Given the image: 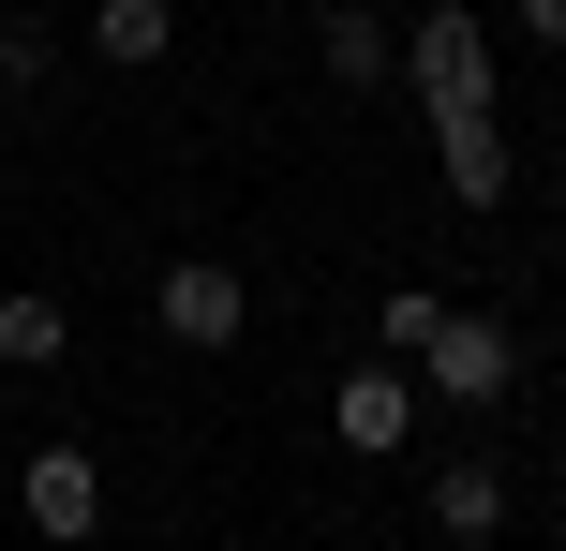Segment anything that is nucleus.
I'll return each mask as SVG.
<instances>
[{
	"label": "nucleus",
	"instance_id": "obj_1",
	"mask_svg": "<svg viewBox=\"0 0 566 551\" xmlns=\"http://www.w3.org/2000/svg\"><path fill=\"white\" fill-rule=\"evenodd\" d=\"M402 89H418V119L492 105V30H478V0H432V15L402 30Z\"/></svg>",
	"mask_w": 566,
	"mask_h": 551
},
{
	"label": "nucleus",
	"instance_id": "obj_2",
	"mask_svg": "<svg viewBox=\"0 0 566 551\" xmlns=\"http://www.w3.org/2000/svg\"><path fill=\"white\" fill-rule=\"evenodd\" d=\"M149 314H165V343H179V358H224L239 328H254V284H239L224 254H179L165 284H149Z\"/></svg>",
	"mask_w": 566,
	"mask_h": 551
},
{
	"label": "nucleus",
	"instance_id": "obj_3",
	"mask_svg": "<svg viewBox=\"0 0 566 551\" xmlns=\"http://www.w3.org/2000/svg\"><path fill=\"white\" fill-rule=\"evenodd\" d=\"M418 388H432V403H507V388H522V343H507V314H448V328H432V343H418Z\"/></svg>",
	"mask_w": 566,
	"mask_h": 551
},
{
	"label": "nucleus",
	"instance_id": "obj_4",
	"mask_svg": "<svg viewBox=\"0 0 566 551\" xmlns=\"http://www.w3.org/2000/svg\"><path fill=\"white\" fill-rule=\"evenodd\" d=\"M328 433L358 447V463H402V433H418V373H402V358H358V373L328 388Z\"/></svg>",
	"mask_w": 566,
	"mask_h": 551
},
{
	"label": "nucleus",
	"instance_id": "obj_5",
	"mask_svg": "<svg viewBox=\"0 0 566 551\" xmlns=\"http://www.w3.org/2000/svg\"><path fill=\"white\" fill-rule=\"evenodd\" d=\"M15 507H30V537H105V463H90V447H30L15 463Z\"/></svg>",
	"mask_w": 566,
	"mask_h": 551
},
{
	"label": "nucleus",
	"instance_id": "obj_6",
	"mask_svg": "<svg viewBox=\"0 0 566 551\" xmlns=\"http://www.w3.org/2000/svg\"><path fill=\"white\" fill-rule=\"evenodd\" d=\"M432 165H448L462 209H507V105H448L432 119Z\"/></svg>",
	"mask_w": 566,
	"mask_h": 551
},
{
	"label": "nucleus",
	"instance_id": "obj_7",
	"mask_svg": "<svg viewBox=\"0 0 566 551\" xmlns=\"http://www.w3.org/2000/svg\"><path fill=\"white\" fill-rule=\"evenodd\" d=\"M313 60H328L343 89H388V75H402V30L358 15V0H328V15H313Z\"/></svg>",
	"mask_w": 566,
	"mask_h": 551
},
{
	"label": "nucleus",
	"instance_id": "obj_8",
	"mask_svg": "<svg viewBox=\"0 0 566 551\" xmlns=\"http://www.w3.org/2000/svg\"><path fill=\"white\" fill-rule=\"evenodd\" d=\"M165 45H179V0H90V60L105 75H149Z\"/></svg>",
	"mask_w": 566,
	"mask_h": 551
},
{
	"label": "nucleus",
	"instance_id": "obj_9",
	"mask_svg": "<svg viewBox=\"0 0 566 551\" xmlns=\"http://www.w3.org/2000/svg\"><path fill=\"white\" fill-rule=\"evenodd\" d=\"M432 537L492 551V537H507V477H492V463H448V477H432Z\"/></svg>",
	"mask_w": 566,
	"mask_h": 551
},
{
	"label": "nucleus",
	"instance_id": "obj_10",
	"mask_svg": "<svg viewBox=\"0 0 566 551\" xmlns=\"http://www.w3.org/2000/svg\"><path fill=\"white\" fill-rule=\"evenodd\" d=\"M60 343H75V328H60V298H45V284H0V373H45Z\"/></svg>",
	"mask_w": 566,
	"mask_h": 551
},
{
	"label": "nucleus",
	"instance_id": "obj_11",
	"mask_svg": "<svg viewBox=\"0 0 566 551\" xmlns=\"http://www.w3.org/2000/svg\"><path fill=\"white\" fill-rule=\"evenodd\" d=\"M432 328H448V298H432V284H388V314H373V358H418Z\"/></svg>",
	"mask_w": 566,
	"mask_h": 551
},
{
	"label": "nucleus",
	"instance_id": "obj_12",
	"mask_svg": "<svg viewBox=\"0 0 566 551\" xmlns=\"http://www.w3.org/2000/svg\"><path fill=\"white\" fill-rule=\"evenodd\" d=\"M45 60H60L45 30H30V15H0V89H45Z\"/></svg>",
	"mask_w": 566,
	"mask_h": 551
},
{
	"label": "nucleus",
	"instance_id": "obj_13",
	"mask_svg": "<svg viewBox=\"0 0 566 551\" xmlns=\"http://www.w3.org/2000/svg\"><path fill=\"white\" fill-rule=\"evenodd\" d=\"M507 15H522V45H552V60H566V0H507Z\"/></svg>",
	"mask_w": 566,
	"mask_h": 551
}]
</instances>
